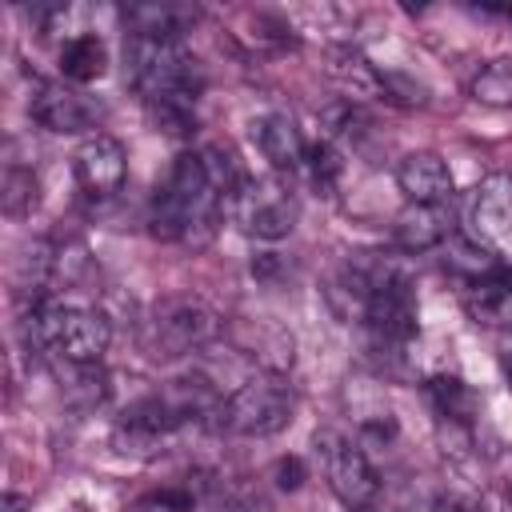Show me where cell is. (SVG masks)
I'll use <instances>...</instances> for the list:
<instances>
[{"label": "cell", "instance_id": "11", "mask_svg": "<svg viewBox=\"0 0 512 512\" xmlns=\"http://www.w3.org/2000/svg\"><path fill=\"white\" fill-rule=\"evenodd\" d=\"M324 72L328 80L344 92L348 104H360V100H384L388 88L380 80V72L364 60V52H356L352 44H336L324 52Z\"/></svg>", "mask_w": 512, "mask_h": 512}, {"label": "cell", "instance_id": "8", "mask_svg": "<svg viewBox=\"0 0 512 512\" xmlns=\"http://www.w3.org/2000/svg\"><path fill=\"white\" fill-rule=\"evenodd\" d=\"M28 108H32V120H36L40 128L60 132V136L88 132V128H96L100 116H104V108H100L88 92H80V88H72V84H36Z\"/></svg>", "mask_w": 512, "mask_h": 512}, {"label": "cell", "instance_id": "7", "mask_svg": "<svg viewBox=\"0 0 512 512\" xmlns=\"http://www.w3.org/2000/svg\"><path fill=\"white\" fill-rule=\"evenodd\" d=\"M72 172H76V184H80L84 196H92V200L116 196L124 188V176H128L124 144L116 136H108V132L84 136V144L72 156Z\"/></svg>", "mask_w": 512, "mask_h": 512}, {"label": "cell", "instance_id": "15", "mask_svg": "<svg viewBox=\"0 0 512 512\" xmlns=\"http://www.w3.org/2000/svg\"><path fill=\"white\" fill-rule=\"evenodd\" d=\"M464 308H468L476 320H484V324H492V320H500L504 312H512V272L496 268L492 276L468 280V284H464Z\"/></svg>", "mask_w": 512, "mask_h": 512}, {"label": "cell", "instance_id": "29", "mask_svg": "<svg viewBox=\"0 0 512 512\" xmlns=\"http://www.w3.org/2000/svg\"><path fill=\"white\" fill-rule=\"evenodd\" d=\"M508 508H512V484H508Z\"/></svg>", "mask_w": 512, "mask_h": 512}, {"label": "cell", "instance_id": "9", "mask_svg": "<svg viewBox=\"0 0 512 512\" xmlns=\"http://www.w3.org/2000/svg\"><path fill=\"white\" fill-rule=\"evenodd\" d=\"M188 420L184 404H176L172 396H144L136 400L124 420L116 424V440L124 444V452H152L160 440H168L180 424Z\"/></svg>", "mask_w": 512, "mask_h": 512}, {"label": "cell", "instance_id": "27", "mask_svg": "<svg viewBox=\"0 0 512 512\" xmlns=\"http://www.w3.org/2000/svg\"><path fill=\"white\" fill-rule=\"evenodd\" d=\"M504 376H508V388H512V356L504 360Z\"/></svg>", "mask_w": 512, "mask_h": 512}, {"label": "cell", "instance_id": "12", "mask_svg": "<svg viewBox=\"0 0 512 512\" xmlns=\"http://www.w3.org/2000/svg\"><path fill=\"white\" fill-rule=\"evenodd\" d=\"M452 236L448 204H404L392 220V244L400 252H428Z\"/></svg>", "mask_w": 512, "mask_h": 512}, {"label": "cell", "instance_id": "19", "mask_svg": "<svg viewBox=\"0 0 512 512\" xmlns=\"http://www.w3.org/2000/svg\"><path fill=\"white\" fill-rule=\"evenodd\" d=\"M40 200V184H36V172L24 168V164H8L4 168V192H0V204L12 220H24Z\"/></svg>", "mask_w": 512, "mask_h": 512}, {"label": "cell", "instance_id": "14", "mask_svg": "<svg viewBox=\"0 0 512 512\" xmlns=\"http://www.w3.org/2000/svg\"><path fill=\"white\" fill-rule=\"evenodd\" d=\"M472 228L476 240H500L512 228V176H488L472 196Z\"/></svg>", "mask_w": 512, "mask_h": 512}, {"label": "cell", "instance_id": "4", "mask_svg": "<svg viewBox=\"0 0 512 512\" xmlns=\"http://www.w3.org/2000/svg\"><path fill=\"white\" fill-rule=\"evenodd\" d=\"M228 216L252 240H284L296 228L300 204L280 176H256V180L244 176L228 200Z\"/></svg>", "mask_w": 512, "mask_h": 512}, {"label": "cell", "instance_id": "5", "mask_svg": "<svg viewBox=\"0 0 512 512\" xmlns=\"http://www.w3.org/2000/svg\"><path fill=\"white\" fill-rule=\"evenodd\" d=\"M220 332L216 312L196 296H168L152 308L148 320V352L156 360H180L196 348H204Z\"/></svg>", "mask_w": 512, "mask_h": 512}, {"label": "cell", "instance_id": "1", "mask_svg": "<svg viewBox=\"0 0 512 512\" xmlns=\"http://www.w3.org/2000/svg\"><path fill=\"white\" fill-rule=\"evenodd\" d=\"M224 196L208 180L200 152H180L164 176V184L152 196L148 224L160 240H184V244H208L216 232V212Z\"/></svg>", "mask_w": 512, "mask_h": 512}, {"label": "cell", "instance_id": "23", "mask_svg": "<svg viewBox=\"0 0 512 512\" xmlns=\"http://www.w3.org/2000/svg\"><path fill=\"white\" fill-rule=\"evenodd\" d=\"M148 116H152V124H156L160 132H168V136H188V132L196 128V112H192V104L156 100V104H148Z\"/></svg>", "mask_w": 512, "mask_h": 512}, {"label": "cell", "instance_id": "22", "mask_svg": "<svg viewBox=\"0 0 512 512\" xmlns=\"http://www.w3.org/2000/svg\"><path fill=\"white\" fill-rule=\"evenodd\" d=\"M304 168H308V180H312L324 196H332L336 176H340V156H336V148H332L328 140H320V144H312V148H308Z\"/></svg>", "mask_w": 512, "mask_h": 512}, {"label": "cell", "instance_id": "18", "mask_svg": "<svg viewBox=\"0 0 512 512\" xmlns=\"http://www.w3.org/2000/svg\"><path fill=\"white\" fill-rule=\"evenodd\" d=\"M444 264H448L456 276H464V284H468V280H480V276H492V272L500 268V260H496L476 236H464V232H452V236L444 240Z\"/></svg>", "mask_w": 512, "mask_h": 512}, {"label": "cell", "instance_id": "21", "mask_svg": "<svg viewBox=\"0 0 512 512\" xmlns=\"http://www.w3.org/2000/svg\"><path fill=\"white\" fill-rule=\"evenodd\" d=\"M472 100L492 104V108L512 104V60H508V56L488 60V64L472 76Z\"/></svg>", "mask_w": 512, "mask_h": 512}, {"label": "cell", "instance_id": "17", "mask_svg": "<svg viewBox=\"0 0 512 512\" xmlns=\"http://www.w3.org/2000/svg\"><path fill=\"white\" fill-rule=\"evenodd\" d=\"M104 64H108L104 40L92 36V32L72 36V40L60 48V72H64V80H72V84H88V80L104 76Z\"/></svg>", "mask_w": 512, "mask_h": 512}, {"label": "cell", "instance_id": "16", "mask_svg": "<svg viewBox=\"0 0 512 512\" xmlns=\"http://www.w3.org/2000/svg\"><path fill=\"white\" fill-rule=\"evenodd\" d=\"M196 20L192 8L180 4H132L124 12V24L132 28L128 36H164V40H180L184 24Z\"/></svg>", "mask_w": 512, "mask_h": 512}, {"label": "cell", "instance_id": "10", "mask_svg": "<svg viewBox=\"0 0 512 512\" xmlns=\"http://www.w3.org/2000/svg\"><path fill=\"white\" fill-rule=\"evenodd\" d=\"M396 184L408 204H448L452 200V172L436 152H408L396 164Z\"/></svg>", "mask_w": 512, "mask_h": 512}, {"label": "cell", "instance_id": "20", "mask_svg": "<svg viewBox=\"0 0 512 512\" xmlns=\"http://www.w3.org/2000/svg\"><path fill=\"white\" fill-rule=\"evenodd\" d=\"M428 396H432L436 412L448 420H472V412H476V396L460 376H432Z\"/></svg>", "mask_w": 512, "mask_h": 512}, {"label": "cell", "instance_id": "25", "mask_svg": "<svg viewBox=\"0 0 512 512\" xmlns=\"http://www.w3.org/2000/svg\"><path fill=\"white\" fill-rule=\"evenodd\" d=\"M424 512H476V508H468L460 500H448V496H436V500L424 504Z\"/></svg>", "mask_w": 512, "mask_h": 512}, {"label": "cell", "instance_id": "28", "mask_svg": "<svg viewBox=\"0 0 512 512\" xmlns=\"http://www.w3.org/2000/svg\"><path fill=\"white\" fill-rule=\"evenodd\" d=\"M352 512H376V508H352Z\"/></svg>", "mask_w": 512, "mask_h": 512}, {"label": "cell", "instance_id": "3", "mask_svg": "<svg viewBox=\"0 0 512 512\" xmlns=\"http://www.w3.org/2000/svg\"><path fill=\"white\" fill-rule=\"evenodd\" d=\"M292 408L296 396L288 380L276 372H256L216 404V424L228 436H276L280 428H288Z\"/></svg>", "mask_w": 512, "mask_h": 512}, {"label": "cell", "instance_id": "13", "mask_svg": "<svg viewBox=\"0 0 512 512\" xmlns=\"http://www.w3.org/2000/svg\"><path fill=\"white\" fill-rule=\"evenodd\" d=\"M252 140H256L260 156H264V160H268L276 172H296V168H304L308 144H304L300 128L292 124V116L268 112V116L252 120Z\"/></svg>", "mask_w": 512, "mask_h": 512}, {"label": "cell", "instance_id": "6", "mask_svg": "<svg viewBox=\"0 0 512 512\" xmlns=\"http://www.w3.org/2000/svg\"><path fill=\"white\" fill-rule=\"evenodd\" d=\"M316 452L324 460V480L332 488V496L352 512V508H372V500L380 496V476L372 468V460L364 456V448L340 432H316Z\"/></svg>", "mask_w": 512, "mask_h": 512}, {"label": "cell", "instance_id": "2", "mask_svg": "<svg viewBox=\"0 0 512 512\" xmlns=\"http://www.w3.org/2000/svg\"><path fill=\"white\" fill-rule=\"evenodd\" d=\"M124 56H128V76H132L136 92L144 96V104H156V100L196 104V96L204 88V72L180 40L128 36Z\"/></svg>", "mask_w": 512, "mask_h": 512}, {"label": "cell", "instance_id": "24", "mask_svg": "<svg viewBox=\"0 0 512 512\" xmlns=\"http://www.w3.org/2000/svg\"><path fill=\"white\" fill-rule=\"evenodd\" d=\"M276 484H280L284 492H296V488L304 484V464H300V456H284V460L276 464Z\"/></svg>", "mask_w": 512, "mask_h": 512}, {"label": "cell", "instance_id": "26", "mask_svg": "<svg viewBox=\"0 0 512 512\" xmlns=\"http://www.w3.org/2000/svg\"><path fill=\"white\" fill-rule=\"evenodd\" d=\"M0 512H28V500H24V496H16V492H8V496H4V504H0Z\"/></svg>", "mask_w": 512, "mask_h": 512}]
</instances>
